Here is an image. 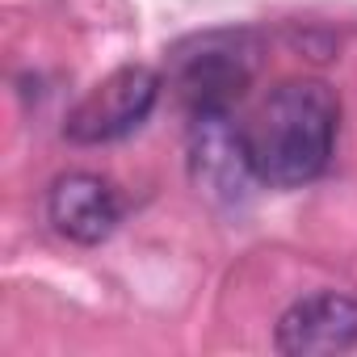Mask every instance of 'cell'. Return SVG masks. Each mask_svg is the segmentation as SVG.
I'll return each mask as SVG.
<instances>
[{"label":"cell","mask_w":357,"mask_h":357,"mask_svg":"<svg viewBox=\"0 0 357 357\" xmlns=\"http://www.w3.org/2000/svg\"><path fill=\"white\" fill-rule=\"evenodd\" d=\"M160 72L147 63H122L114 68L101 84H93L68 114L63 135L80 147H101V143H118L130 130H139L147 122V114L160 101Z\"/></svg>","instance_id":"3"},{"label":"cell","mask_w":357,"mask_h":357,"mask_svg":"<svg viewBox=\"0 0 357 357\" xmlns=\"http://www.w3.org/2000/svg\"><path fill=\"white\" fill-rule=\"evenodd\" d=\"M265 63V38L248 26L198 30L168 47L164 80L190 114L231 109Z\"/></svg>","instance_id":"2"},{"label":"cell","mask_w":357,"mask_h":357,"mask_svg":"<svg viewBox=\"0 0 357 357\" xmlns=\"http://www.w3.org/2000/svg\"><path fill=\"white\" fill-rule=\"evenodd\" d=\"M190 181L194 190L219 206V211H240L252 198V185L261 176L252 168L244 126L231 122V109H206L190 114Z\"/></svg>","instance_id":"4"},{"label":"cell","mask_w":357,"mask_h":357,"mask_svg":"<svg viewBox=\"0 0 357 357\" xmlns=\"http://www.w3.org/2000/svg\"><path fill=\"white\" fill-rule=\"evenodd\" d=\"M273 344L286 357H328L357 349V294L319 290L298 298L278 319Z\"/></svg>","instance_id":"5"},{"label":"cell","mask_w":357,"mask_h":357,"mask_svg":"<svg viewBox=\"0 0 357 357\" xmlns=\"http://www.w3.org/2000/svg\"><path fill=\"white\" fill-rule=\"evenodd\" d=\"M51 227L72 244H105L122 223V198L97 172H68L47 194Z\"/></svg>","instance_id":"6"},{"label":"cell","mask_w":357,"mask_h":357,"mask_svg":"<svg viewBox=\"0 0 357 357\" xmlns=\"http://www.w3.org/2000/svg\"><path fill=\"white\" fill-rule=\"evenodd\" d=\"M340 126V97L324 80H282L252 122L244 126V143L261 185L298 190L328 168Z\"/></svg>","instance_id":"1"}]
</instances>
